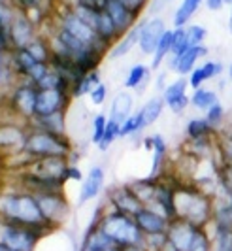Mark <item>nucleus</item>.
<instances>
[{"label":"nucleus","instance_id":"1","mask_svg":"<svg viewBox=\"0 0 232 251\" xmlns=\"http://www.w3.org/2000/svg\"><path fill=\"white\" fill-rule=\"evenodd\" d=\"M0 217L12 223H19V225L53 230V226L47 225V221L42 215L36 195L26 189L0 193Z\"/></svg>","mask_w":232,"mask_h":251},{"label":"nucleus","instance_id":"2","mask_svg":"<svg viewBox=\"0 0 232 251\" xmlns=\"http://www.w3.org/2000/svg\"><path fill=\"white\" fill-rule=\"evenodd\" d=\"M176 212L180 219H185L194 226L208 228L209 223H213V197L194 183H178Z\"/></svg>","mask_w":232,"mask_h":251},{"label":"nucleus","instance_id":"3","mask_svg":"<svg viewBox=\"0 0 232 251\" xmlns=\"http://www.w3.org/2000/svg\"><path fill=\"white\" fill-rule=\"evenodd\" d=\"M98 228L119 248L143 246V232L136 225L134 217L117 210H104Z\"/></svg>","mask_w":232,"mask_h":251},{"label":"nucleus","instance_id":"4","mask_svg":"<svg viewBox=\"0 0 232 251\" xmlns=\"http://www.w3.org/2000/svg\"><path fill=\"white\" fill-rule=\"evenodd\" d=\"M25 155L30 159H46V157H65L70 159L72 155V146L66 136L53 134L42 128H32L26 134L25 142Z\"/></svg>","mask_w":232,"mask_h":251},{"label":"nucleus","instance_id":"5","mask_svg":"<svg viewBox=\"0 0 232 251\" xmlns=\"http://www.w3.org/2000/svg\"><path fill=\"white\" fill-rule=\"evenodd\" d=\"M46 232H49V230L12 223V221H6L0 217V244L15 251H36L40 238Z\"/></svg>","mask_w":232,"mask_h":251},{"label":"nucleus","instance_id":"6","mask_svg":"<svg viewBox=\"0 0 232 251\" xmlns=\"http://www.w3.org/2000/svg\"><path fill=\"white\" fill-rule=\"evenodd\" d=\"M57 26L65 28L66 32L74 34L76 38H79V40L85 42V44H89L91 48H94V50L102 51V53H108V51H110V46H108L106 42H102L100 36L94 32V28L87 25V23L72 10V6H65V8L59 10V13H57Z\"/></svg>","mask_w":232,"mask_h":251},{"label":"nucleus","instance_id":"7","mask_svg":"<svg viewBox=\"0 0 232 251\" xmlns=\"http://www.w3.org/2000/svg\"><path fill=\"white\" fill-rule=\"evenodd\" d=\"M40 204V210H42V215L44 219L47 221L49 226H59L66 217H68V201L65 199L63 191H53V193H40L36 195Z\"/></svg>","mask_w":232,"mask_h":251},{"label":"nucleus","instance_id":"8","mask_svg":"<svg viewBox=\"0 0 232 251\" xmlns=\"http://www.w3.org/2000/svg\"><path fill=\"white\" fill-rule=\"evenodd\" d=\"M36 95L38 87L30 83L28 79H23L13 87V93L10 97V108L23 119H32L34 117V108H36Z\"/></svg>","mask_w":232,"mask_h":251},{"label":"nucleus","instance_id":"9","mask_svg":"<svg viewBox=\"0 0 232 251\" xmlns=\"http://www.w3.org/2000/svg\"><path fill=\"white\" fill-rule=\"evenodd\" d=\"M72 93L68 89H38L34 117H44L57 112H65ZM32 117V119H34Z\"/></svg>","mask_w":232,"mask_h":251},{"label":"nucleus","instance_id":"10","mask_svg":"<svg viewBox=\"0 0 232 251\" xmlns=\"http://www.w3.org/2000/svg\"><path fill=\"white\" fill-rule=\"evenodd\" d=\"M176 187H178V183H172L164 177H159L157 187H155L153 202L149 204L157 212L166 215L170 221L178 217V212H176Z\"/></svg>","mask_w":232,"mask_h":251},{"label":"nucleus","instance_id":"11","mask_svg":"<svg viewBox=\"0 0 232 251\" xmlns=\"http://www.w3.org/2000/svg\"><path fill=\"white\" fill-rule=\"evenodd\" d=\"M108 202H110V206H112L114 210L123 212V214H127V215H132V217L145 206V204L136 197V193L130 189V185H119V187L110 189V191H108Z\"/></svg>","mask_w":232,"mask_h":251},{"label":"nucleus","instance_id":"12","mask_svg":"<svg viewBox=\"0 0 232 251\" xmlns=\"http://www.w3.org/2000/svg\"><path fill=\"white\" fill-rule=\"evenodd\" d=\"M102 8L112 17V21L117 26V30H119L121 36L127 34L130 28L138 23V17L140 15L134 12V10H130L129 6L125 2H121V0H104Z\"/></svg>","mask_w":232,"mask_h":251},{"label":"nucleus","instance_id":"13","mask_svg":"<svg viewBox=\"0 0 232 251\" xmlns=\"http://www.w3.org/2000/svg\"><path fill=\"white\" fill-rule=\"evenodd\" d=\"M10 42H12V48H26L34 38H36V25L30 21V17L25 12L15 13L13 17V23L10 25Z\"/></svg>","mask_w":232,"mask_h":251},{"label":"nucleus","instance_id":"14","mask_svg":"<svg viewBox=\"0 0 232 251\" xmlns=\"http://www.w3.org/2000/svg\"><path fill=\"white\" fill-rule=\"evenodd\" d=\"M136 225L140 226V230L143 232V236L149 234H166L170 219L166 215H162L161 212H157L151 206H143L138 214L134 215Z\"/></svg>","mask_w":232,"mask_h":251},{"label":"nucleus","instance_id":"15","mask_svg":"<svg viewBox=\"0 0 232 251\" xmlns=\"http://www.w3.org/2000/svg\"><path fill=\"white\" fill-rule=\"evenodd\" d=\"M164 32H166V25H164V21L161 17H153V19L142 21L138 48H140L143 55H153Z\"/></svg>","mask_w":232,"mask_h":251},{"label":"nucleus","instance_id":"16","mask_svg":"<svg viewBox=\"0 0 232 251\" xmlns=\"http://www.w3.org/2000/svg\"><path fill=\"white\" fill-rule=\"evenodd\" d=\"M187 87H189V79L180 77L174 83L166 85V89L162 91L164 104L174 113H183L187 110V106H191V97L187 95Z\"/></svg>","mask_w":232,"mask_h":251},{"label":"nucleus","instance_id":"17","mask_svg":"<svg viewBox=\"0 0 232 251\" xmlns=\"http://www.w3.org/2000/svg\"><path fill=\"white\" fill-rule=\"evenodd\" d=\"M206 55H208L206 46H193V48H189L185 53H181L178 57L170 55L168 66H170L172 72H176V74H180L181 77H183V75L191 74L194 70V66H196V63H198L202 57H206Z\"/></svg>","mask_w":232,"mask_h":251},{"label":"nucleus","instance_id":"18","mask_svg":"<svg viewBox=\"0 0 232 251\" xmlns=\"http://www.w3.org/2000/svg\"><path fill=\"white\" fill-rule=\"evenodd\" d=\"M196 228H198V226H194L193 223L176 217V219H172L170 225H168L166 238L174 244V248L178 251H189V246H191V242H193V236H194V232H196Z\"/></svg>","mask_w":232,"mask_h":251},{"label":"nucleus","instance_id":"19","mask_svg":"<svg viewBox=\"0 0 232 251\" xmlns=\"http://www.w3.org/2000/svg\"><path fill=\"white\" fill-rule=\"evenodd\" d=\"M66 179L63 177H49V176H40V174H34V172H23L21 174V185L34 193V195H40V193H53V191H63Z\"/></svg>","mask_w":232,"mask_h":251},{"label":"nucleus","instance_id":"20","mask_svg":"<svg viewBox=\"0 0 232 251\" xmlns=\"http://www.w3.org/2000/svg\"><path fill=\"white\" fill-rule=\"evenodd\" d=\"M104 181H106V172L102 166H93L89 174L85 176L83 183H81V191L77 201L79 204H87L89 201H94L104 189Z\"/></svg>","mask_w":232,"mask_h":251},{"label":"nucleus","instance_id":"21","mask_svg":"<svg viewBox=\"0 0 232 251\" xmlns=\"http://www.w3.org/2000/svg\"><path fill=\"white\" fill-rule=\"evenodd\" d=\"M223 70H225V66L221 63H215V61H206V63H202V64H196L193 72L187 75L189 87L193 89V91L194 89H200L206 81H209V79H213V77H217V75L223 74Z\"/></svg>","mask_w":232,"mask_h":251},{"label":"nucleus","instance_id":"22","mask_svg":"<svg viewBox=\"0 0 232 251\" xmlns=\"http://www.w3.org/2000/svg\"><path fill=\"white\" fill-rule=\"evenodd\" d=\"M140 30H142V23H136L127 34H123V36L119 38L116 44L110 48L108 57H110L112 61H116V59H121V57H125V55H129L130 51H132V48L138 46V42H140Z\"/></svg>","mask_w":232,"mask_h":251},{"label":"nucleus","instance_id":"23","mask_svg":"<svg viewBox=\"0 0 232 251\" xmlns=\"http://www.w3.org/2000/svg\"><path fill=\"white\" fill-rule=\"evenodd\" d=\"M26 134L19 126H0V150L23 151L25 150Z\"/></svg>","mask_w":232,"mask_h":251},{"label":"nucleus","instance_id":"24","mask_svg":"<svg viewBox=\"0 0 232 251\" xmlns=\"http://www.w3.org/2000/svg\"><path fill=\"white\" fill-rule=\"evenodd\" d=\"M30 125H32V128H42V130H47L53 134L66 136L65 112H57L51 113V115H44V117H34V119H30Z\"/></svg>","mask_w":232,"mask_h":251},{"label":"nucleus","instance_id":"25","mask_svg":"<svg viewBox=\"0 0 232 251\" xmlns=\"http://www.w3.org/2000/svg\"><path fill=\"white\" fill-rule=\"evenodd\" d=\"M132 106H134V99L129 91L117 93L116 99L112 100V106H110V119H114L117 123H123L129 115H132Z\"/></svg>","mask_w":232,"mask_h":251},{"label":"nucleus","instance_id":"26","mask_svg":"<svg viewBox=\"0 0 232 251\" xmlns=\"http://www.w3.org/2000/svg\"><path fill=\"white\" fill-rule=\"evenodd\" d=\"M151 151H153V163H151V177H161L164 159L168 153V144L162 134H151Z\"/></svg>","mask_w":232,"mask_h":251},{"label":"nucleus","instance_id":"27","mask_svg":"<svg viewBox=\"0 0 232 251\" xmlns=\"http://www.w3.org/2000/svg\"><path fill=\"white\" fill-rule=\"evenodd\" d=\"M149 75H151V68L149 66H145V64H134L129 70L127 77H125V87L142 93L143 89H145V83L149 81Z\"/></svg>","mask_w":232,"mask_h":251},{"label":"nucleus","instance_id":"28","mask_svg":"<svg viewBox=\"0 0 232 251\" xmlns=\"http://www.w3.org/2000/svg\"><path fill=\"white\" fill-rule=\"evenodd\" d=\"M157 181H159V177L147 176V177H140V179H134V181H130L129 185H130V189L136 193V197H138L145 206H149V204L153 202Z\"/></svg>","mask_w":232,"mask_h":251},{"label":"nucleus","instance_id":"29","mask_svg":"<svg viewBox=\"0 0 232 251\" xmlns=\"http://www.w3.org/2000/svg\"><path fill=\"white\" fill-rule=\"evenodd\" d=\"M100 81H102V79H100V72H98V70H93L89 74H83L76 83L72 85V91H70V93H72V99H81V97L91 95V91L96 87Z\"/></svg>","mask_w":232,"mask_h":251},{"label":"nucleus","instance_id":"30","mask_svg":"<svg viewBox=\"0 0 232 251\" xmlns=\"http://www.w3.org/2000/svg\"><path fill=\"white\" fill-rule=\"evenodd\" d=\"M204 0H181L180 8L174 13V28L187 26L189 21L193 19V15L198 12V8L202 6Z\"/></svg>","mask_w":232,"mask_h":251},{"label":"nucleus","instance_id":"31","mask_svg":"<svg viewBox=\"0 0 232 251\" xmlns=\"http://www.w3.org/2000/svg\"><path fill=\"white\" fill-rule=\"evenodd\" d=\"M164 106H166V104H164V99H162V97L149 99V100L143 104L142 110H140V115H142V121H143V126H145V128L159 121V117L162 115Z\"/></svg>","mask_w":232,"mask_h":251},{"label":"nucleus","instance_id":"32","mask_svg":"<svg viewBox=\"0 0 232 251\" xmlns=\"http://www.w3.org/2000/svg\"><path fill=\"white\" fill-rule=\"evenodd\" d=\"M172 44H174V28H166V32L162 34L157 50L153 53V61H151V68L157 70L161 64L164 63V59H168L172 55Z\"/></svg>","mask_w":232,"mask_h":251},{"label":"nucleus","instance_id":"33","mask_svg":"<svg viewBox=\"0 0 232 251\" xmlns=\"http://www.w3.org/2000/svg\"><path fill=\"white\" fill-rule=\"evenodd\" d=\"M185 134H187L189 140H194V138L213 136V134H217V130L208 123L206 117H194V119H191V121L187 123V126H185Z\"/></svg>","mask_w":232,"mask_h":251},{"label":"nucleus","instance_id":"34","mask_svg":"<svg viewBox=\"0 0 232 251\" xmlns=\"http://www.w3.org/2000/svg\"><path fill=\"white\" fill-rule=\"evenodd\" d=\"M217 102H219L217 93L211 91V89H206V87L194 89L193 95H191V106L196 108V110H200V112H208Z\"/></svg>","mask_w":232,"mask_h":251},{"label":"nucleus","instance_id":"35","mask_svg":"<svg viewBox=\"0 0 232 251\" xmlns=\"http://www.w3.org/2000/svg\"><path fill=\"white\" fill-rule=\"evenodd\" d=\"M26 50L30 51V55L38 61V63H49L51 61V46H49V40H46V38H40L36 36L28 46H26Z\"/></svg>","mask_w":232,"mask_h":251},{"label":"nucleus","instance_id":"36","mask_svg":"<svg viewBox=\"0 0 232 251\" xmlns=\"http://www.w3.org/2000/svg\"><path fill=\"white\" fill-rule=\"evenodd\" d=\"M143 128V121H142V115L140 112L132 113L129 115L123 123H121V132H119V138H127V136H134V134H138V132H142Z\"/></svg>","mask_w":232,"mask_h":251},{"label":"nucleus","instance_id":"37","mask_svg":"<svg viewBox=\"0 0 232 251\" xmlns=\"http://www.w3.org/2000/svg\"><path fill=\"white\" fill-rule=\"evenodd\" d=\"M189 251H213V238L208 234V228H196Z\"/></svg>","mask_w":232,"mask_h":251},{"label":"nucleus","instance_id":"38","mask_svg":"<svg viewBox=\"0 0 232 251\" xmlns=\"http://www.w3.org/2000/svg\"><path fill=\"white\" fill-rule=\"evenodd\" d=\"M217 155L221 164L232 166V138L227 132H217Z\"/></svg>","mask_w":232,"mask_h":251},{"label":"nucleus","instance_id":"39","mask_svg":"<svg viewBox=\"0 0 232 251\" xmlns=\"http://www.w3.org/2000/svg\"><path fill=\"white\" fill-rule=\"evenodd\" d=\"M119 132H121V123H117L114 119H108V125H106V132H104V138L98 144V150L108 151L110 146L119 138Z\"/></svg>","mask_w":232,"mask_h":251},{"label":"nucleus","instance_id":"40","mask_svg":"<svg viewBox=\"0 0 232 251\" xmlns=\"http://www.w3.org/2000/svg\"><path fill=\"white\" fill-rule=\"evenodd\" d=\"M108 115H104V113H96L94 117H93V132H91V142L94 144V146H98L100 144V140L104 138V132H106V125H108Z\"/></svg>","mask_w":232,"mask_h":251},{"label":"nucleus","instance_id":"41","mask_svg":"<svg viewBox=\"0 0 232 251\" xmlns=\"http://www.w3.org/2000/svg\"><path fill=\"white\" fill-rule=\"evenodd\" d=\"M19 12H25L26 15H44V0H12Z\"/></svg>","mask_w":232,"mask_h":251},{"label":"nucleus","instance_id":"42","mask_svg":"<svg viewBox=\"0 0 232 251\" xmlns=\"http://www.w3.org/2000/svg\"><path fill=\"white\" fill-rule=\"evenodd\" d=\"M185 32H187V42L189 46H204V40L208 36V30L202 25H187L185 26Z\"/></svg>","mask_w":232,"mask_h":251},{"label":"nucleus","instance_id":"43","mask_svg":"<svg viewBox=\"0 0 232 251\" xmlns=\"http://www.w3.org/2000/svg\"><path fill=\"white\" fill-rule=\"evenodd\" d=\"M189 42H187V32H185V26L181 28H174V44H172V55L178 57L181 53L189 50Z\"/></svg>","mask_w":232,"mask_h":251},{"label":"nucleus","instance_id":"44","mask_svg":"<svg viewBox=\"0 0 232 251\" xmlns=\"http://www.w3.org/2000/svg\"><path fill=\"white\" fill-rule=\"evenodd\" d=\"M204 117H206L208 123L213 126L215 130H219L221 125H223V121H225V108L217 102V104H213V106L208 110Z\"/></svg>","mask_w":232,"mask_h":251},{"label":"nucleus","instance_id":"45","mask_svg":"<svg viewBox=\"0 0 232 251\" xmlns=\"http://www.w3.org/2000/svg\"><path fill=\"white\" fill-rule=\"evenodd\" d=\"M166 244V234H149L143 236V248L147 251H162Z\"/></svg>","mask_w":232,"mask_h":251},{"label":"nucleus","instance_id":"46","mask_svg":"<svg viewBox=\"0 0 232 251\" xmlns=\"http://www.w3.org/2000/svg\"><path fill=\"white\" fill-rule=\"evenodd\" d=\"M15 13L17 12L12 8V4H0V26H4L6 30H10V25L13 23Z\"/></svg>","mask_w":232,"mask_h":251},{"label":"nucleus","instance_id":"47","mask_svg":"<svg viewBox=\"0 0 232 251\" xmlns=\"http://www.w3.org/2000/svg\"><path fill=\"white\" fill-rule=\"evenodd\" d=\"M89 97H91V102H93L94 106H102L104 100L108 99V87H106V83H102V81H100L96 87L91 91Z\"/></svg>","mask_w":232,"mask_h":251},{"label":"nucleus","instance_id":"48","mask_svg":"<svg viewBox=\"0 0 232 251\" xmlns=\"http://www.w3.org/2000/svg\"><path fill=\"white\" fill-rule=\"evenodd\" d=\"M66 181H70V179H72V181H81V179H85V177H83V174H81V170H79V168H77L76 164H68V168H66Z\"/></svg>","mask_w":232,"mask_h":251},{"label":"nucleus","instance_id":"49","mask_svg":"<svg viewBox=\"0 0 232 251\" xmlns=\"http://www.w3.org/2000/svg\"><path fill=\"white\" fill-rule=\"evenodd\" d=\"M121 2H125L130 10H134L138 15H140V13L145 10V6L149 4V0H121Z\"/></svg>","mask_w":232,"mask_h":251},{"label":"nucleus","instance_id":"50","mask_svg":"<svg viewBox=\"0 0 232 251\" xmlns=\"http://www.w3.org/2000/svg\"><path fill=\"white\" fill-rule=\"evenodd\" d=\"M12 42H10V34L4 26H0V51H12Z\"/></svg>","mask_w":232,"mask_h":251},{"label":"nucleus","instance_id":"51","mask_svg":"<svg viewBox=\"0 0 232 251\" xmlns=\"http://www.w3.org/2000/svg\"><path fill=\"white\" fill-rule=\"evenodd\" d=\"M204 4H206V8L209 12H219V10H223V6H225L223 0H204Z\"/></svg>","mask_w":232,"mask_h":251},{"label":"nucleus","instance_id":"52","mask_svg":"<svg viewBox=\"0 0 232 251\" xmlns=\"http://www.w3.org/2000/svg\"><path fill=\"white\" fill-rule=\"evenodd\" d=\"M6 74H10V66H8V64H0V85L4 83Z\"/></svg>","mask_w":232,"mask_h":251},{"label":"nucleus","instance_id":"53","mask_svg":"<svg viewBox=\"0 0 232 251\" xmlns=\"http://www.w3.org/2000/svg\"><path fill=\"white\" fill-rule=\"evenodd\" d=\"M164 81H166V74H161L159 75V83H157V89H159V91H164Z\"/></svg>","mask_w":232,"mask_h":251},{"label":"nucleus","instance_id":"54","mask_svg":"<svg viewBox=\"0 0 232 251\" xmlns=\"http://www.w3.org/2000/svg\"><path fill=\"white\" fill-rule=\"evenodd\" d=\"M123 251H147L143 246H127V248H123Z\"/></svg>","mask_w":232,"mask_h":251},{"label":"nucleus","instance_id":"55","mask_svg":"<svg viewBox=\"0 0 232 251\" xmlns=\"http://www.w3.org/2000/svg\"><path fill=\"white\" fill-rule=\"evenodd\" d=\"M0 251H15V250L8 248V246H4V244H0Z\"/></svg>","mask_w":232,"mask_h":251},{"label":"nucleus","instance_id":"56","mask_svg":"<svg viewBox=\"0 0 232 251\" xmlns=\"http://www.w3.org/2000/svg\"><path fill=\"white\" fill-rule=\"evenodd\" d=\"M229 30H231L232 34V10H231V17H229Z\"/></svg>","mask_w":232,"mask_h":251},{"label":"nucleus","instance_id":"57","mask_svg":"<svg viewBox=\"0 0 232 251\" xmlns=\"http://www.w3.org/2000/svg\"><path fill=\"white\" fill-rule=\"evenodd\" d=\"M229 77H231V79H232V64H231V66H229Z\"/></svg>","mask_w":232,"mask_h":251},{"label":"nucleus","instance_id":"58","mask_svg":"<svg viewBox=\"0 0 232 251\" xmlns=\"http://www.w3.org/2000/svg\"><path fill=\"white\" fill-rule=\"evenodd\" d=\"M12 0H0V4H10Z\"/></svg>","mask_w":232,"mask_h":251},{"label":"nucleus","instance_id":"59","mask_svg":"<svg viewBox=\"0 0 232 251\" xmlns=\"http://www.w3.org/2000/svg\"><path fill=\"white\" fill-rule=\"evenodd\" d=\"M227 134H229V136H231V138H232V126H231V128H229V130H227Z\"/></svg>","mask_w":232,"mask_h":251},{"label":"nucleus","instance_id":"60","mask_svg":"<svg viewBox=\"0 0 232 251\" xmlns=\"http://www.w3.org/2000/svg\"><path fill=\"white\" fill-rule=\"evenodd\" d=\"M223 2H225V4H232V0H223Z\"/></svg>","mask_w":232,"mask_h":251},{"label":"nucleus","instance_id":"61","mask_svg":"<svg viewBox=\"0 0 232 251\" xmlns=\"http://www.w3.org/2000/svg\"><path fill=\"white\" fill-rule=\"evenodd\" d=\"M96 2H98V4H100V6H102V2H104V0H96Z\"/></svg>","mask_w":232,"mask_h":251}]
</instances>
